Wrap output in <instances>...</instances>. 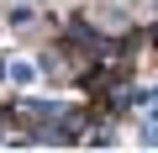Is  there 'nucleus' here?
<instances>
[{
  "label": "nucleus",
  "instance_id": "nucleus-1",
  "mask_svg": "<svg viewBox=\"0 0 158 153\" xmlns=\"http://www.w3.org/2000/svg\"><path fill=\"white\" fill-rule=\"evenodd\" d=\"M32 74H37L32 63H11V79H16V85H32Z\"/></svg>",
  "mask_w": 158,
  "mask_h": 153
},
{
  "label": "nucleus",
  "instance_id": "nucleus-2",
  "mask_svg": "<svg viewBox=\"0 0 158 153\" xmlns=\"http://www.w3.org/2000/svg\"><path fill=\"white\" fill-rule=\"evenodd\" d=\"M6 21H11V27H27V21H32V6H11V16H6Z\"/></svg>",
  "mask_w": 158,
  "mask_h": 153
},
{
  "label": "nucleus",
  "instance_id": "nucleus-3",
  "mask_svg": "<svg viewBox=\"0 0 158 153\" xmlns=\"http://www.w3.org/2000/svg\"><path fill=\"white\" fill-rule=\"evenodd\" d=\"M142 142H148V148H158V127H142Z\"/></svg>",
  "mask_w": 158,
  "mask_h": 153
},
{
  "label": "nucleus",
  "instance_id": "nucleus-4",
  "mask_svg": "<svg viewBox=\"0 0 158 153\" xmlns=\"http://www.w3.org/2000/svg\"><path fill=\"white\" fill-rule=\"evenodd\" d=\"M6 74H11V69H6V58H0V79H6Z\"/></svg>",
  "mask_w": 158,
  "mask_h": 153
},
{
  "label": "nucleus",
  "instance_id": "nucleus-5",
  "mask_svg": "<svg viewBox=\"0 0 158 153\" xmlns=\"http://www.w3.org/2000/svg\"><path fill=\"white\" fill-rule=\"evenodd\" d=\"M153 6H158V0H153Z\"/></svg>",
  "mask_w": 158,
  "mask_h": 153
}]
</instances>
